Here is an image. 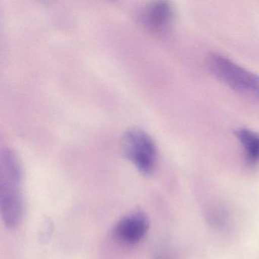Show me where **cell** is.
I'll return each mask as SVG.
<instances>
[{
  "instance_id": "1",
  "label": "cell",
  "mask_w": 259,
  "mask_h": 259,
  "mask_svg": "<svg viewBox=\"0 0 259 259\" xmlns=\"http://www.w3.org/2000/svg\"><path fill=\"white\" fill-rule=\"evenodd\" d=\"M22 180L19 157L12 150H6L0 161V209L4 224L10 229L17 227L23 218Z\"/></svg>"
},
{
  "instance_id": "2",
  "label": "cell",
  "mask_w": 259,
  "mask_h": 259,
  "mask_svg": "<svg viewBox=\"0 0 259 259\" xmlns=\"http://www.w3.org/2000/svg\"><path fill=\"white\" fill-rule=\"evenodd\" d=\"M211 72L232 90L250 101L259 102V75L249 72L221 54L209 57Z\"/></svg>"
},
{
  "instance_id": "3",
  "label": "cell",
  "mask_w": 259,
  "mask_h": 259,
  "mask_svg": "<svg viewBox=\"0 0 259 259\" xmlns=\"http://www.w3.org/2000/svg\"><path fill=\"white\" fill-rule=\"evenodd\" d=\"M122 149L125 157L145 176L154 172L157 160V150L151 136L143 130L131 128L124 133Z\"/></svg>"
},
{
  "instance_id": "4",
  "label": "cell",
  "mask_w": 259,
  "mask_h": 259,
  "mask_svg": "<svg viewBox=\"0 0 259 259\" xmlns=\"http://www.w3.org/2000/svg\"><path fill=\"white\" fill-rule=\"evenodd\" d=\"M175 13L172 4L167 1L149 3L141 9L139 19L142 26L153 35L161 36L172 28Z\"/></svg>"
},
{
  "instance_id": "5",
  "label": "cell",
  "mask_w": 259,
  "mask_h": 259,
  "mask_svg": "<svg viewBox=\"0 0 259 259\" xmlns=\"http://www.w3.org/2000/svg\"><path fill=\"white\" fill-rule=\"evenodd\" d=\"M149 225V219L144 212H133L118 221L112 234L119 242L135 245L144 239Z\"/></svg>"
},
{
  "instance_id": "6",
  "label": "cell",
  "mask_w": 259,
  "mask_h": 259,
  "mask_svg": "<svg viewBox=\"0 0 259 259\" xmlns=\"http://www.w3.org/2000/svg\"><path fill=\"white\" fill-rule=\"evenodd\" d=\"M240 142L247 160L251 163L259 162V134L248 128H239L235 132Z\"/></svg>"
}]
</instances>
